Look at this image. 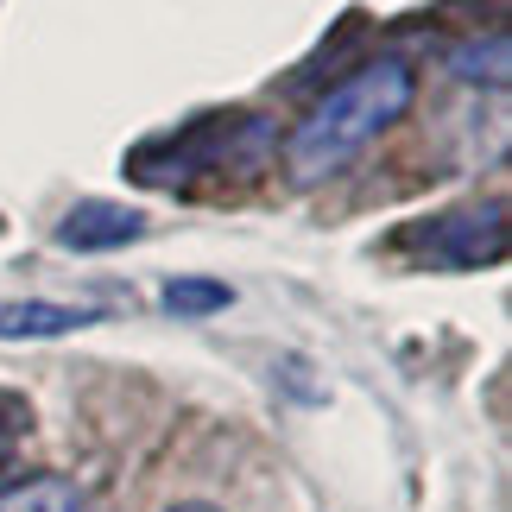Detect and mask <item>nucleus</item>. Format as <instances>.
Wrapping results in <instances>:
<instances>
[{"mask_svg": "<svg viewBox=\"0 0 512 512\" xmlns=\"http://www.w3.org/2000/svg\"><path fill=\"white\" fill-rule=\"evenodd\" d=\"M411 102H418V64L399 51H380L367 64H354L336 89H323L310 114L291 127L285 140V171L298 184H323V177L348 171L361 152L380 140L386 127H399Z\"/></svg>", "mask_w": 512, "mask_h": 512, "instance_id": "nucleus-1", "label": "nucleus"}, {"mask_svg": "<svg viewBox=\"0 0 512 512\" xmlns=\"http://www.w3.org/2000/svg\"><path fill=\"white\" fill-rule=\"evenodd\" d=\"M279 146V133H272V121H260V114H215V121H190L177 133H159V140L133 146L127 152V177L133 184H190V177H209L222 165H266V152Z\"/></svg>", "mask_w": 512, "mask_h": 512, "instance_id": "nucleus-2", "label": "nucleus"}, {"mask_svg": "<svg viewBox=\"0 0 512 512\" xmlns=\"http://www.w3.org/2000/svg\"><path fill=\"white\" fill-rule=\"evenodd\" d=\"M399 253L411 266H437V272H468V266H494L506 260V209L500 203H468L443 209L430 222H411L399 234Z\"/></svg>", "mask_w": 512, "mask_h": 512, "instance_id": "nucleus-3", "label": "nucleus"}, {"mask_svg": "<svg viewBox=\"0 0 512 512\" xmlns=\"http://www.w3.org/2000/svg\"><path fill=\"white\" fill-rule=\"evenodd\" d=\"M140 234H146L140 209L108 203V196H89V203L64 209V222H57V247H70V253H114V247L140 241Z\"/></svg>", "mask_w": 512, "mask_h": 512, "instance_id": "nucleus-4", "label": "nucleus"}, {"mask_svg": "<svg viewBox=\"0 0 512 512\" xmlns=\"http://www.w3.org/2000/svg\"><path fill=\"white\" fill-rule=\"evenodd\" d=\"M95 310H70V304H45V298H0V336L13 342H45V336H70V329H89Z\"/></svg>", "mask_w": 512, "mask_h": 512, "instance_id": "nucleus-5", "label": "nucleus"}, {"mask_svg": "<svg viewBox=\"0 0 512 512\" xmlns=\"http://www.w3.org/2000/svg\"><path fill=\"white\" fill-rule=\"evenodd\" d=\"M449 70H456L462 83L506 89V76H512V38H506V26H487V38L475 32L468 45H456V51H449Z\"/></svg>", "mask_w": 512, "mask_h": 512, "instance_id": "nucleus-6", "label": "nucleus"}, {"mask_svg": "<svg viewBox=\"0 0 512 512\" xmlns=\"http://www.w3.org/2000/svg\"><path fill=\"white\" fill-rule=\"evenodd\" d=\"M0 512H83V494L64 475H32L0 487Z\"/></svg>", "mask_w": 512, "mask_h": 512, "instance_id": "nucleus-7", "label": "nucleus"}, {"mask_svg": "<svg viewBox=\"0 0 512 512\" xmlns=\"http://www.w3.org/2000/svg\"><path fill=\"white\" fill-rule=\"evenodd\" d=\"M228 304H234V291L222 279H171L165 285V310H177V317H215Z\"/></svg>", "mask_w": 512, "mask_h": 512, "instance_id": "nucleus-8", "label": "nucleus"}, {"mask_svg": "<svg viewBox=\"0 0 512 512\" xmlns=\"http://www.w3.org/2000/svg\"><path fill=\"white\" fill-rule=\"evenodd\" d=\"M26 430H32V405H26V392L0 386V456H13V449L26 443Z\"/></svg>", "mask_w": 512, "mask_h": 512, "instance_id": "nucleus-9", "label": "nucleus"}, {"mask_svg": "<svg viewBox=\"0 0 512 512\" xmlns=\"http://www.w3.org/2000/svg\"><path fill=\"white\" fill-rule=\"evenodd\" d=\"M171 512H222V506H209V500H184V506H171Z\"/></svg>", "mask_w": 512, "mask_h": 512, "instance_id": "nucleus-10", "label": "nucleus"}]
</instances>
